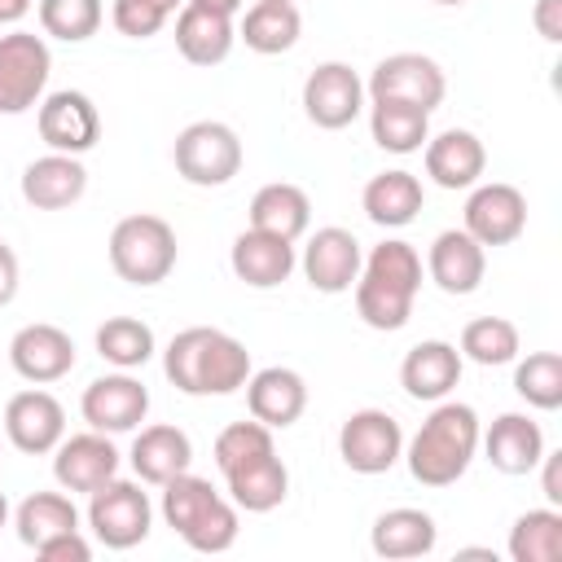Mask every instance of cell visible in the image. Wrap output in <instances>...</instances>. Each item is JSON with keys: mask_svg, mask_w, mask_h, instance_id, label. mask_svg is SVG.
Returning a JSON list of instances; mask_svg holds the SVG:
<instances>
[{"mask_svg": "<svg viewBox=\"0 0 562 562\" xmlns=\"http://www.w3.org/2000/svg\"><path fill=\"white\" fill-rule=\"evenodd\" d=\"M162 373L184 395H233L250 378V351L224 329L189 325L167 342Z\"/></svg>", "mask_w": 562, "mask_h": 562, "instance_id": "1", "label": "cell"}, {"mask_svg": "<svg viewBox=\"0 0 562 562\" xmlns=\"http://www.w3.org/2000/svg\"><path fill=\"white\" fill-rule=\"evenodd\" d=\"M356 316L378 329V334H395L408 325L417 290H422V255L417 246H408L404 237H386L382 246H373L360 263L356 277Z\"/></svg>", "mask_w": 562, "mask_h": 562, "instance_id": "2", "label": "cell"}, {"mask_svg": "<svg viewBox=\"0 0 562 562\" xmlns=\"http://www.w3.org/2000/svg\"><path fill=\"white\" fill-rule=\"evenodd\" d=\"M479 413L461 400H439L430 408V417L417 426V435L404 443V461H408V474L422 483V487H452L474 452H479Z\"/></svg>", "mask_w": 562, "mask_h": 562, "instance_id": "3", "label": "cell"}, {"mask_svg": "<svg viewBox=\"0 0 562 562\" xmlns=\"http://www.w3.org/2000/svg\"><path fill=\"white\" fill-rule=\"evenodd\" d=\"M176 228L162 215H123L110 233V268L127 285H158L176 268Z\"/></svg>", "mask_w": 562, "mask_h": 562, "instance_id": "4", "label": "cell"}, {"mask_svg": "<svg viewBox=\"0 0 562 562\" xmlns=\"http://www.w3.org/2000/svg\"><path fill=\"white\" fill-rule=\"evenodd\" d=\"M171 162H176V176L184 184H198V189H220L228 184L237 171H241V140L228 123L220 119H198L189 123L176 145H171Z\"/></svg>", "mask_w": 562, "mask_h": 562, "instance_id": "5", "label": "cell"}, {"mask_svg": "<svg viewBox=\"0 0 562 562\" xmlns=\"http://www.w3.org/2000/svg\"><path fill=\"white\" fill-rule=\"evenodd\" d=\"M88 527L97 536V544L105 549H136L149 527H154V505H149V492L132 479H110L101 483L97 492H88Z\"/></svg>", "mask_w": 562, "mask_h": 562, "instance_id": "6", "label": "cell"}, {"mask_svg": "<svg viewBox=\"0 0 562 562\" xmlns=\"http://www.w3.org/2000/svg\"><path fill=\"white\" fill-rule=\"evenodd\" d=\"M53 53L35 31L0 35V114H26L44 101Z\"/></svg>", "mask_w": 562, "mask_h": 562, "instance_id": "7", "label": "cell"}, {"mask_svg": "<svg viewBox=\"0 0 562 562\" xmlns=\"http://www.w3.org/2000/svg\"><path fill=\"white\" fill-rule=\"evenodd\" d=\"M364 92L369 101H404L430 114L443 101L448 79H443V66L426 53H391L373 66V75L364 79Z\"/></svg>", "mask_w": 562, "mask_h": 562, "instance_id": "8", "label": "cell"}, {"mask_svg": "<svg viewBox=\"0 0 562 562\" xmlns=\"http://www.w3.org/2000/svg\"><path fill=\"white\" fill-rule=\"evenodd\" d=\"M338 457L356 474H386L404 457V430L386 408H356L338 430Z\"/></svg>", "mask_w": 562, "mask_h": 562, "instance_id": "9", "label": "cell"}, {"mask_svg": "<svg viewBox=\"0 0 562 562\" xmlns=\"http://www.w3.org/2000/svg\"><path fill=\"white\" fill-rule=\"evenodd\" d=\"M364 79L347 66V61H321L307 79H303V114L307 123H316L321 132H342L360 119L364 110Z\"/></svg>", "mask_w": 562, "mask_h": 562, "instance_id": "10", "label": "cell"}, {"mask_svg": "<svg viewBox=\"0 0 562 562\" xmlns=\"http://www.w3.org/2000/svg\"><path fill=\"white\" fill-rule=\"evenodd\" d=\"M79 413L92 430L101 435H127L145 422L149 413V386L140 378H132V369H119V373H105V378H92L83 386V400H79Z\"/></svg>", "mask_w": 562, "mask_h": 562, "instance_id": "11", "label": "cell"}, {"mask_svg": "<svg viewBox=\"0 0 562 562\" xmlns=\"http://www.w3.org/2000/svg\"><path fill=\"white\" fill-rule=\"evenodd\" d=\"M35 127H40V140L57 154H88L97 140H101V114L92 105L88 92H75V88H61V92H48L35 110Z\"/></svg>", "mask_w": 562, "mask_h": 562, "instance_id": "12", "label": "cell"}, {"mask_svg": "<svg viewBox=\"0 0 562 562\" xmlns=\"http://www.w3.org/2000/svg\"><path fill=\"white\" fill-rule=\"evenodd\" d=\"M483 250L487 246H509L522 237L527 228V198L522 189L492 180V184H474L465 198V224H461Z\"/></svg>", "mask_w": 562, "mask_h": 562, "instance_id": "13", "label": "cell"}, {"mask_svg": "<svg viewBox=\"0 0 562 562\" xmlns=\"http://www.w3.org/2000/svg\"><path fill=\"white\" fill-rule=\"evenodd\" d=\"M9 364L22 382L31 386H48V382H61L70 369H75V338L61 329V325H48V321H35V325H22L13 338H9Z\"/></svg>", "mask_w": 562, "mask_h": 562, "instance_id": "14", "label": "cell"}, {"mask_svg": "<svg viewBox=\"0 0 562 562\" xmlns=\"http://www.w3.org/2000/svg\"><path fill=\"white\" fill-rule=\"evenodd\" d=\"M360 263H364V250H360L356 233L338 228V224L316 228L303 246V277L316 294H347L360 277Z\"/></svg>", "mask_w": 562, "mask_h": 562, "instance_id": "15", "label": "cell"}, {"mask_svg": "<svg viewBox=\"0 0 562 562\" xmlns=\"http://www.w3.org/2000/svg\"><path fill=\"white\" fill-rule=\"evenodd\" d=\"M4 435L18 452L26 457H44L53 452L61 439H66V408L57 395L31 386V391H18L9 404H4Z\"/></svg>", "mask_w": 562, "mask_h": 562, "instance_id": "16", "label": "cell"}, {"mask_svg": "<svg viewBox=\"0 0 562 562\" xmlns=\"http://www.w3.org/2000/svg\"><path fill=\"white\" fill-rule=\"evenodd\" d=\"M114 474H119V448L110 443V435L92 426L53 448V479L61 492H97Z\"/></svg>", "mask_w": 562, "mask_h": 562, "instance_id": "17", "label": "cell"}, {"mask_svg": "<svg viewBox=\"0 0 562 562\" xmlns=\"http://www.w3.org/2000/svg\"><path fill=\"white\" fill-rule=\"evenodd\" d=\"M246 408L268 430L294 426L303 417V408H307V382H303V373H294L285 364L250 369V378H246Z\"/></svg>", "mask_w": 562, "mask_h": 562, "instance_id": "18", "label": "cell"}, {"mask_svg": "<svg viewBox=\"0 0 562 562\" xmlns=\"http://www.w3.org/2000/svg\"><path fill=\"white\" fill-rule=\"evenodd\" d=\"M487 272V250L465 228H443L426 250V277L443 294H474Z\"/></svg>", "mask_w": 562, "mask_h": 562, "instance_id": "19", "label": "cell"}, {"mask_svg": "<svg viewBox=\"0 0 562 562\" xmlns=\"http://www.w3.org/2000/svg\"><path fill=\"white\" fill-rule=\"evenodd\" d=\"M461 351L457 342H443V338H426L417 347L404 351L400 360V386L404 395L413 400H426V404H439L452 395V386L461 382Z\"/></svg>", "mask_w": 562, "mask_h": 562, "instance_id": "20", "label": "cell"}, {"mask_svg": "<svg viewBox=\"0 0 562 562\" xmlns=\"http://www.w3.org/2000/svg\"><path fill=\"white\" fill-rule=\"evenodd\" d=\"M422 158H426V176L439 189H474L487 167V149L470 127H448L439 136H426Z\"/></svg>", "mask_w": 562, "mask_h": 562, "instance_id": "21", "label": "cell"}, {"mask_svg": "<svg viewBox=\"0 0 562 562\" xmlns=\"http://www.w3.org/2000/svg\"><path fill=\"white\" fill-rule=\"evenodd\" d=\"M88 189V167L75 154L48 149L44 158H31L22 167V198L35 211H66L83 198Z\"/></svg>", "mask_w": 562, "mask_h": 562, "instance_id": "22", "label": "cell"}, {"mask_svg": "<svg viewBox=\"0 0 562 562\" xmlns=\"http://www.w3.org/2000/svg\"><path fill=\"white\" fill-rule=\"evenodd\" d=\"M299 255H294V241L285 237H272V233H259V228H246L233 237V250H228V268L237 281H246L250 290H272L281 281H290Z\"/></svg>", "mask_w": 562, "mask_h": 562, "instance_id": "23", "label": "cell"}, {"mask_svg": "<svg viewBox=\"0 0 562 562\" xmlns=\"http://www.w3.org/2000/svg\"><path fill=\"white\" fill-rule=\"evenodd\" d=\"M479 443L492 461V470L501 474H531L544 457V430L540 422H531L527 413H501L487 430H479Z\"/></svg>", "mask_w": 562, "mask_h": 562, "instance_id": "24", "label": "cell"}, {"mask_svg": "<svg viewBox=\"0 0 562 562\" xmlns=\"http://www.w3.org/2000/svg\"><path fill=\"white\" fill-rule=\"evenodd\" d=\"M127 457H132V470H136L140 483L162 487L167 479H176V474H184L193 465V439L180 426H167V422L140 426V435L132 439Z\"/></svg>", "mask_w": 562, "mask_h": 562, "instance_id": "25", "label": "cell"}, {"mask_svg": "<svg viewBox=\"0 0 562 562\" xmlns=\"http://www.w3.org/2000/svg\"><path fill=\"white\" fill-rule=\"evenodd\" d=\"M439 540V527L426 509H413V505H400V509H386L373 518V531H369V544L378 558L386 562H408V558H426Z\"/></svg>", "mask_w": 562, "mask_h": 562, "instance_id": "26", "label": "cell"}, {"mask_svg": "<svg viewBox=\"0 0 562 562\" xmlns=\"http://www.w3.org/2000/svg\"><path fill=\"white\" fill-rule=\"evenodd\" d=\"M233 40H237V26L224 13H211L198 4H184L176 13V48L189 66H220L233 53Z\"/></svg>", "mask_w": 562, "mask_h": 562, "instance_id": "27", "label": "cell"}, {"mask_svg": "<svg viewBox=\"0 0 562 562\" xmlns=\"http://www.w3.org/2000/svg\"><path fill=\"white\" fill-rule=\"evenodd\" d=\"M422 202H426V189H422V180H417L413 171H404V167L378 171V176L364 184V193H360V206H364V215H369L378 228H404V224H413L417 211H422Z\"/></svg>", "mask_w": 562, "mask_h": 562, "instance_id": "28", "label": "cell"}, {"mask_svg": "<svg viewBox=\"0 0 562 562\" xmlns=\"http://www.w3.org/2000/svg\"><path fill=\"white\" fill-rule=\"evenodd\" d=\"M307 224H312V198L290 180H272L250 198V228H259V233L299 241L307 233Z\"/></svg>", "mask_w": 562, "mask_h": 562, "instance_id": "29", "label": "cell"}, {"mask_svg": "<svg viewBox=\"0 0 562 562\" xmlns=\"http://www.w3.org/2000/svg\"><path fill=\"white\" fill-rule=\"evenodd\" d=\"M224 487H228V501L237 509H246V514H272L290 496V470H285V461L277 452H268V457H259V461L224 474Z\"/></svg>", "mask_w": 562, "mask_h": 562, "instance_id": "30", "label": "cell"}, {"mask_svg": "<svg viewBox=\"0 0 562 562\" xmlns=\"http://www.w3.org/2000/svg\"><path fill=\"white\" fill-rule=\"evenodd\" d=\"M299 35H303V18L294 4H250L237 22V40L263 57L290 53L299 44Z\"/></svg>", "mask_w": 562, "mask_h": 562, "instance_id": "31", "label": "cell"}, {"mask_svg": "<svg viewBox=\"0 0 562 562\" xmlns=\"http://www.w3.org/2000/svg\"><path fill=\"white\" fill-rule=\"evenodd\" d=\"M369 136L386 154H422L430 136V114L404 101H369Z\"/></svg>", "mask_w": 562, "mask_h": 562, "instance_id": "32", "label": "cell"}, {"mask_svg": "<svg viewBox=\"0 0 562 562\" xmlns=\"http://www.w3.org/2000/svg\"><path fill=\"white\" fill-rule=\"evenodd\" d=\"M509 558L514 562H562V509H527L509 527Z\"/></svg>", "mask_w": 562, "mask_h": 562, "instance_id": "33", "label": "cell"}, {"mask_svg": "<svg viewBox=\"0 0 562 562\" xmlns=\"http://www.w3.org/2000/svg\"><path fill=\"white\" fill-rule=\"evenodd\" d=\"M13 527H18V540L26 549H35L40 540L57 536V531H75L79 527V509L66 492H31L18 509H13Z\"/></svg>", "mask_w": 562, "mask_h": 562, "instance_id": "34", "label": "cell"}, {"mask_svg": "<svg viewBox=\"0 0 562 562\" xmlns=\"http://www.w3.org/2000/svg\"><path fill=\"white\" fill-rule=\"evenodd\" d=\"M158 351L154 329L136 316H105L97 325V356L114 369H140Z\"/></svg>", "mask_w": 562, "mask_h": 562, "instance_id": "35", "label": "cell"}, {"mask_svg": "<svg viewBox=\"0 0 562 562\" xmlns=\"http://www.w3.org/2000/svg\"><path fill=\"white\" fill-rule=\"evenodd\" d=\"M518 325L505 321V316H474L465 329H461V360H474L483 369H496V364H509L518 360Z\"/></svg>", "mask_w": 562, "mask_h": 562, "instance_id": "36", "label": "cell"}, {"mask_svg": "<svg viewBox=\"0 0 562 562\" xmlns=\"http://www.w3.org/2000/svg\"><path fill=\"white\" fill-rule=\"evenodd\" d=\"M220 501V492L211 487V479H202V474H193V470H184V474H176V479H167L162 483V518H167V527L180 536V531H189L211 505Z\"/></svg>", "mask_w": 562, "mask_h": 562, "instance_id": "37", "label": "cell"}, {"mask_svg": "<svg viewBox=\"0 0 562 562\" xmlns=\"http://www.w3.org/2000/svg\"><path fill=\"white\" fill-rule=\"evenodd\" d=\"M101 0H40V31L61 44H83L101 31Z\"/></svg>", "mask_w": 562, "mask_h": 562, "instance_id": "38", "label": "cell"}, {"mask_svg": "<svg viewBox=\"0 0 562 562\" xmlns=\"http://www.w3.org/2000/svg\"><path fill=\"white\" fill-rule=\"evenodd\" d=\"M514 391L540 408V413H553L562 408V356L558 351H531L527 360H518L514 369Z\"/></svg>", "mask_w": 562, "mask_h": 562, "instance_id": "39", "label": "cell"}, {"mask_svg": "<svg viewBox=\"0 0 562 562\" xmlns=\"http://www.w3.org/2000/svg\"><path fill=\"white\" fill-rule=\"evenodd\" d=\"M268 452H277L272 430L263 422H255V417L250 422H233V426H224L215 435V465H220V474H233V470H241V465H250V461H259Z\"/></svg>", "mask_w": 562, "mask_h": 562, "instance_id": "40", "label": "cell"}, {"mask_svg": "<svg viewBox=\"0 0 562 562\" xmlns=\"http://www.w3.org/2000/svg\"><path fill=\"white\" fill-rule=\"evenodd\" d=\"M180 540L193 553H224V549H233V540H237V505L228 496H220L189 531H180Z\"/></svg>", "mask_w": 562, "mask_h": 562, "instance_id": "41", "label": "cell"}, {"mask_svg": "<svg viewBox=\"0 0 562 562\" xmlns=\"http://www.w3.org/2000/svg\"><path fill=\"white\" fill-rule=\"evenodd\" d=\"M110 22L127 40H149V35H158L167 26V13L158 4H149V0H114L110 4Z\"/></svg>", "mask_w": 562, "mask_h": 562, "instance_id": "42", "label": "cell"}, {"mask_svg": "<svg viewBox=\"0 0 562 562\" xmlns=\"http://www.w3.org/2000/svg\"><path fill=\"white\" fill-rule=\"evenodd\" d=\"M35 558H44V562H88L92 558V540L83 536V527L57 531V536L35 544Z\"/></svg>", "mask_w": 562, "mask_h": 562, "instance_id": "43", "label": "cell"}, {"mask_svg": "<svg viewBox=\"0 0 562 562\" xmlns=\"http://www.w3.org/2000/svg\"><path fill=\"white\" fill-rule=\"evenodd\" d=\"M531 26H536L540 40L558 44V40H562V0H536V9H531Z\"/></svg>", "mask_w": 562, "mask_h": 562, "instance_id": "44", "label": "cell"}, {"mask_svg": "<svg viewBox=\"0 0 562 562\" xmlns=\"http://www.w3.org/2000/svg\"><path fill=\"white\" fill-rule=\"evenodd\" d=\"M540 492L549 505H562V452H544L540 457Z\"/></svg>", "mask_w": 562, "mask_h": 562, "instance_id": "45", "label": "cell"}, {"mask_svg": "<svg viewBox=\"0 0 562 562\" xmlns=\"http://www.w3.org/2000/svg\"><path fill=\"white\" fill-rule=\"evenodd\" d=\"M18 281H22V263H18L13 246H9V241H0V307H9V303H13Z\"/></svg>", "mask_w": 562, "mask_h": 562, "instance_id": "46", "label": "cell"}, {"mask_svg": "<svg viewBox=\"0 0 562 562\" xmlns=\"http://www.w3.org/2000/svg\"><path fill=\"white\" fill-rule=\"evenodd\" d=\"M35 0H0V26H18L31 13Z\"/></svg>", "mask_w": 562, "mask_h": 562, "instance_id": "47", "label": "cell"}, {"mask_svg": "<svg viewBox=\"0 0 562 562\" xmlns=\"http://www.w3.org/2000/svg\"><path fill=\"white\" fill-rule=\"evenodd\" d=\"M184 4H198V9H211V13H224V18L241 13V0H184Z\"/></svg>", "mask_w": 562, "mask_h": 562, "instance_id": "48", "label": "cell"}, {"mask_svg": "<svg viewBox=\"0 0 562 562\" xmlns=\"http://www.w3.org/2000/svg\"><path fill=\"white\" fill-rule=\"evenodd\" d=\"M149 4H158V9H162V13H167V18H171V13H180V9H184V0H149Z\"/></svg>", "mask_w": 562, "mask_h": 562, "instance_id": "49", "label": "cell"}, {"mask_svg": "<svg viewBox=\"0 0 562 562\" xmlns=\"http://www.w3.org/2000/svg\"><path fill=\"white\" fill-rule=\"evenodd\" d=\"M4 522H9V496L0 492V527H4Z\"/></svg>", "mask_w": 562, "mask_h": 562, "instance_id": "50", "label": "cell"}, {"mask_svg": "<svg viewBox=\"0 0 562 562\" xmlns=\"http://www.w3.org/2000/svg\"><path fill=\"white\" fill-rule=\"evenodd\" d=\"M430 4H443V9H457V4H465V0H430Z\"/></svg>", "mask_w": 562, "mask_h": 562, "instance_id": "51", "label": "cell"}, {"mask_svg": "<svg viewBox=\"0 0 562 562\" xmlns=\"http://www.w3.org/2000/svg\"><path fill=\"white\" fill-rule=\"evenodd\" d=\"M255 4H294V0H255Z\"/></svg>", "mask_w": 562, "mask_h": 562, "instance_id": "52", "label": "cell"}]
</instances>
